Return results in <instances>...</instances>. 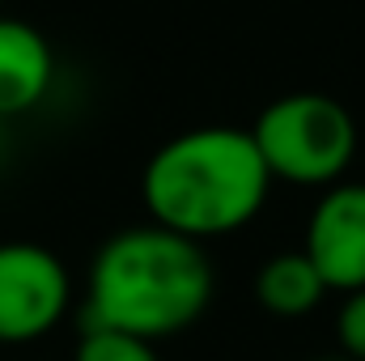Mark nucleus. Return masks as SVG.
Masks as SVG:
<instances>
[{
    "mask_svg": "<svg viewBox=\"0 0 365 361\" xmlns=\"http://www.w3.org/2000/svg\"><path fill=\"white\" fill-rule=\"evenodd\" d=\"M212 302V264L204 243L166 225H132L102 243L90 264L86 327H110L140 340L187 332Z\"/></svg>",
    "mask_w": 365,
    "mask_h": 361,
    "instance_id": "1",
    "label": "nucleus"
},
{
    "mask_svg": "<svg viewBox=\"0 0 365 361\" xmlns=\"http://www.w3.org/2000/svg\"><path fill=\"white\" fill-rule=\"evenodd\" d=\"M302 251L327 280V289H365V183H331L319 195Z\"/></svg>",
    "mask_w": 365,
    "mask_h": 361,
    "instance_id": "5",
    "label": "nucleus"
},
{
    "mask_svg": "<svg viewBox=\"0 0 365 361\" xmlns=\"http://www.w3.org/2000/svg\"><path fill=\"white\" fill-rule=\"evenodd\" d=\"M327 293H331L327 280L319 276V268L310 264L306 251H280L255 272V302L268 315H280V319L310 315Z\"/></svg>",
    "mask_w": 365,
    "mask_h": 361,
    "instance_id": "7",
    "label": "nucleus"
},
{
    "mask_svg": "<svg viewBox=\"0 0 365 361\" xmlns=\"http://www.w3.org/2000/svg\"><path fill=\"white\" fill-rule=\"evenodd\" d=\"M336 336H340V349L344 357L365 361V289H353L336 315Z\"/></svg>",
    "mask_w": 365,
    "mask_h": 361,
    "instance_id": "9",
    "label": "nucleus"
},
{
    "mask_svg": "<svg viewBox=\"0 0 365 361\" xmlns=\"http://www.w3.org/2000/svg\"><path fill=\"white\" fill-rule=\"evenodd\" d=\"M323 361H353V357H323Z\"/></svg>",
    "mask_w": 365,
    "mask_h": 361,
    "instance_id": "10",
    "label": "nucleus"
},
{
    "mask_svg": "<svg viewBox=\"0 0 365 361\" xmlns=\"http://www.w3.org/2000/svg\"><path fill=\"white\" fill-rule=\"evenodd\" d=\"M73 280L56 251L38 243H0V345L43 340L68 310Z\"/></svg>",
    "mask_w": 365,
    "mask_h": 361,
    "instance_id": "4",
    "label": "nucleus"
},
{
    "mask_svg": "<svg viewBox=\"0 0 365 361\" xmlns=\"http://www.w3.org/2000/svg\"><path fill=\"white\" fill-rule=\"evenodd\" d=\"M73 361H158V349H153V340H140V336H128V332L86 327Z\"/></svg>",
    "mask_w": 365,
    "mask_h": 361,
    "instance_id": "8",
    "label": "nucleus"
},
{
    "mask_svg": "<svg viewBox=\"0 0 365 361\" xmlns=\"http://www.w3.org/2000/svg\"><path fill=\"white\" fill-rule=\"evenodd\" d=\"M268 175L302 187H331L357 153V123L344 102L319 90H297L268 102L247 128Z\"/></svg>",
    "mask_w": 365,
    "mask_h": 361,
    "instance_id": "3",
    "label": "nucleus"
},
{
    "mask_svg": "<svg viewBox=\"0 0 365 361\" xmlns=\"http://www.w3.org/2000/svg\"><path fill=\"white\" fill-rule=\"evenodd\" d=\"M56 77L51 43L17 17H0V119L38 106Z\"/></svg>",
    "mask_w": 365,
    "mask_h": 361,
    "instance_id": "6",
    "label": "nucleus"
},
{
    "mask_svg": "<svg viewBox=\"0 0 365 361\" xmlns=\"http://www.w3.org/2000/svg\"><path fill=\"white\" fill-rule=\"evenodd\" d=\"M0 349H4V345H0Z\"/></svg>",
    "mask_w": 365,
    "mask_h": 361,
    "instance_id": "11",
    "label": "nucleus"
},
{
    "mask_svg": "<svg viewBox=\"0 0 365 361\" xmlns=\"http://www.w3.org/2000/svg\"><path fill=\"white\" fill-rule=\"evenodd\" d=\"M272 175L242 128L208 123L170 136L140 175V195L153 225L182 238H225L255 221L268 204Z\"/></svg>",
    "mask_w": 365,
    "mask_h": 361,
    "instance_id": "2",
    "label": "nucleus"
}]
</instances>
